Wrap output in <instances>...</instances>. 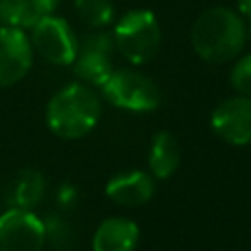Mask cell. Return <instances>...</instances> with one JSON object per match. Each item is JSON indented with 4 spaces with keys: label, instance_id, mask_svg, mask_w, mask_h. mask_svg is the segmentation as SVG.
Instances as JSON below:
<instances>
[{
    "label": "cell",
    "instance_id": "obj_1",
    "mask_svg": "<svg viewBox=\"0 0 251 251\" xmlns=\"http://www.w3.org/2000/svg\"><path fill=\"white\" fill-rule=\"evenodd\" d=\"M247 39L243 16L226 6L204 10L190 27V45L194 53L212 65L237 59Z\"/></svg>",
    "mask_w": 251,
    "mask_h": 251
},
{
    "label": "cell",
    "instance_id": "obj_2",
    "mask_svg": "<svg viewBox=\"0 0 251 251\" xmlns=\"http://www.w3.org/2000/svg\"><path fill=\"white\" fill-rule=\"evenodd\" d=\"M102 114L100 98L84 82H71L51 96L45 108L47 127L63 139H80L90 133Z\"/></svg>",
    "mask_w": 251,
    "mask_h": 251
},
{
    "label": "cell",
    "instance_id": "obj_3",
    "mask_svg": "<svg viewBox=\"0 0 251 251\" xmlns=\"http://www.w3.org/2000/svg\"><path fill=\"white\" fill-rule=\"evenodd\" d=\"M118 53L133 63L143 65L151 61L161 49V25L151 10L135 8L126 12L112 29Z\"/></svg>",
    "mask_w": 251,
    "mask_h": 251
},
{
    "label": "cell",
    "instance_id": "obj_4",
    "mask_svg": "<svg viewBox=\"0 0 251 251\" xmlns=\"http://www.w3.org/2000/svg\"><path fill=\"white\" fill-rule=\"evenodd\" d=\"M100 88L110 104L129 112H151L163 98L157 82L133 69H114Z\"/></svg>",
    "mask_w": 251,
    "mask_h": 251
},
{
    "label": "cell",
    "instance_id": "obj_5",
    "mask_svg": "<svg viewBox=\"0 0 251 251\" xmlns=\"http://www.w3.org/2000/svg\"><path fill=\"white\" fill-rule=\"evenodd\" d=\"M29 41L43 61L57 67L73 65L78 51V37L75 29L65 18L55 14L39 18L29 27Z\"/></svg>",
    "mask_w": 251,
    "mask_h": 251
},
{
    "label": "cell",
    "instance_id": "obj_6",
    "mask_svg": "<svg viewBox=\"0 0 251 251\" xmlns=\"http://www.w3.org/2000/svg\"><path fill=\"white\" fill-rule=\"evenodd\" d=\"M116 43L112 31L102 29H90L82 37H78V51L73 61L75 75L84 84H96L102 86V82L110 76L114 71V57Z\"/></svg>",
    "mask_w": 251,
    "mask_h": 251
},
{
    "label": "cell",
    "instance_id": "obj_7",
    "mask_svg": "<svg viewBox=\"0 0 251 251\" xmlns=\"http://www.w3.org/2000/svg\"><path fill=\"white\" fill-rule=\"evenodd\" d=\"M47 233L37 214L10 208L0 214V251H41Z\"/></svg>",
    "mask_w": 251,
    "mask_h": 251
},
{
    "label": "cell",
    "instance_id": "obj_8",
    "mask_svg": "<svg viewBox=\"0 0 251 251\" xmlns=\"http://www.w3.org/2000/svg\"><path fill=\"white\" fill-rule=\"evenodd\" d=\"M33 65L29 35L20 27H0V88L20 82Z\"/></svg>",
    "mask_w": 251,
    "mask_h": 251
},
{
    "label": "cell",
    "instance_id": "obj_9",
    "mask_svg": "<svg viewBox=\"0 0 251 251\" xmlns=\"http://www.w3.org/2000/svg\"><path fill=\"white\" fill-rule=\"evenodd\" d=\"M212 129L229 145L251 143V98L237 94L216 106L212 112Z\"/></svg>",
    "mask_w": 251,
    "mask_h": 251
},
{
    "label": "cell",
    "instance_id": "obj_10",
    "mask_svg": "<svg viewBox=\"0 0 251 251\" xmlns=\"http://www.w3.org/2000/svg\"><path fill=\"white\" fill-rule=\"evenodd\" d=\"M155 194L153 175L145 171H126L112 176L106 184V196L126 208H137L149 202Z\"/></svg>",
    "mask_w": 251,
    "mask_h": 251
},
{
    "label": "cell",
    "instance_id": "obj_11",
    "mask_svg": "<svg viewBox=\"0 0 251 251\" xmlns=\"http://www.w3.org/2000/svg\"><path fill=\"white\" fill-rule=\"evenodd\" d=\"M139 227L133 220L114 216L104 220L92 235V251H135Z\"/></svg>",
    "mask_w": 251,
    "mask_h": 251
},
{
    "label": "cell",
    "instance_id": "obj_12",
    "mask_svg": "<svg viewBox=\"0 0 251 251\" xmlns=\"http://www.w3.org/2000/svg\"><path fill=\"white\" fill-rule=\"evenodd\" d=\"M180 165V147L173 133L159 131L149 147V171L155 178H169Z\"/></svg>",
    "mask_w": 251,
    "mask_h": 251
},
{
    "label": "cell",
    "instance_id": "obj_13",
    "mask_svg": "<svg viewBox=\"0 0 251 251\" xmlns=\"http://www.w3.org/2000/svg\"><path fill=\"white\" fill-rule=\"evenodd\" d=\"M45 192V178L41 173L25 169L22 171L10 184L8 200L12 202V208H25L31 210L39 204Z\"/></svg>",
    "mask_w": 251,
    "mask_h": 251
},
{
    "label": "cell",
    "instance_id": "obj_14",
    "mask_svg": "<svg viewBox=\"0 0 251 251\" xmlns=\"http://www.w3.org/2000/svg\"><path fill=\"white\" fill-rule=\"evenodd\" d=\"M75 14L90 29H102L116 18L112 0H75Z\"/></svg>",
    "mask_w": 251,
    "mask_h": 251
},
{
    "label": "cell",
    "instance_id": "obj_15",
    "mask_svg": "<svg viewBox=\"0 0 251 251\" xmlns=\"http://www.w3.org/2000/svg\"><path fill=\"white\" fill-rule=\"evenodd\" d=\"M39 18L27 0H0V24L8 27L29 29Z\"/></svg>",
    "mask_w": 251,
    "mask_h": 251
},
{
    "label": "cell",
    "instance_id": "obj_16",
    "mask_svg": "<svg viewBox=\"0 0 251 251\" xmlns=\"http://www.w3.org/2000/svg\"><path fill=\"white\" fill-rule=\"evenodd\" d=\"M229 80H231V86L239 94L251 98V53L243 55L241 59H237V63L231 69Z\"/></svg>",
    "mask_w": 251,
    "mask_h": 251
},
{
    "label": "cell",
    "instance_id": "obj_17",
    "mask_svg": "<svg viewBox=\"0 0 251 251\" xmlns=\"http://www.w3.org/2000/svg\"><path fill=\"white\" fill-rule=\"evenodd\" d=\"M33 14L37 18H43V16H49V14H55L57 6L61 4V0H27Z\"/></svg>",
    "mask_w": 251,
    "mask_h": 251
},
{
    "label": "cell",
    "instance_id": "obj_18",
    "mask_svg": "<svg viewBox=\"0 0 251 251\" xmlns=\"http://www.w3.org/2000/svg\"><path fill=\"white\" fill-rule=\"evenodd\" d=\"M235 2H237V12L243 18L251 20V0H235Z\"/></svg>",
    "mask_w": 251,
    "mask_h": 251
},
{
    "label": "cell",
    "instance_id": "obj_19",
    "mask_svg": "<svg viewBox=\"0 0 251 251\" xmlns=\"http://www.w3.org/2000/svg\"><path fill=\"white\" fill-rule=\"evenodd\" d=\"M251 22V20H249ZM249 37H251V24H249Z\"/></svg>",
    "mask_w": 251,
    "mask_h": 251
}]
</instances>
